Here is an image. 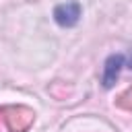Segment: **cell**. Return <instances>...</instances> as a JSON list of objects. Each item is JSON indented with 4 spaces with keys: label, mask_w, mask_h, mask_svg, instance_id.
Returning a JSON list of instances; mask_svg holds the SVG:
<instances>
[{
    "label": "cell",
    "mask_w": 132,
    "mask_h": 132,
    "mask_svg": "<svg viewBox=\"0 0 132 132\" xmlns=\"http://www.w3.org/2000/svg\"><path fill=\"white\" fill-rule=\"evenodd\" d=\"M124 68H132V56H126V54H111V56H107L105 62H103V74H101L103 89H111L118 82V78H120Z\"/></svg>",
    "instance_id": "6da1fadb"
},
{
    "label": "cell",
    "mask_w": 132,
    "mask_h": 132,
    "mask_svg": "<svg viewBox=\"0 0 132 132\" xmlns=\"http://www.w3.org/2000/svg\"><path fill=\"white\" fill-rule=\"evenodd\" d=\"M80 14H82V8H80L78 2H64V4H58L54 8V21L64 29L78 25Z\"/></svg>",
    "instance_id": "7a4b0ae2"
}]
</instances>
